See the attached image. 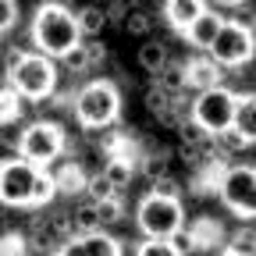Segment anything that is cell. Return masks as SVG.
<instances>
[{"label": "cell", "instance_id": "obj_19", "mask_svg": "<svg viewBox=\"0 0 256 256\" xmlns=\"http://www.w3.org/2000/svg\"><path fill=\"white\" fill-rule=\"evenodd\" d=\"M168 60H171V54H168V43L164 40H146L139 46V68L150 72V75H156Z\"/></svg>", "mask_w": 256, "mask_h": 256}, {"label": "cell", "instance_id": "obj_34", "mask_svg": "<svg viewBox=\"0 0 256 256\" xmlns=\"http://www.w3.org/2000/svg\"><path fill=\"white\" fill-rule=\"evenodd\" d=\"M60 64H64V68H68L72 75H86V72H92V68H89V54H86V43H78L75 50H68V54L60 57Z\"/></svg>", "mask_w": 256, "mask_h": 256}, {"label": "cell", "instance_id": "obj_3", "mask_svg": "<svg viewBox=\"0 0 256 256\" xmlns=\"http://www.w3.org/2000/svg\"><path fill=\"white\" fill-rule=\"evenodd\" d=\"M136 228L146 238H174L185 228V206L178 196H156L146 192L136 206Z\"/></svg>", "mask_w": 256, "mask_h": 256}, {"label": "cell", "instance_id": "obj_38", "mask_svg": "<svg viewBox=\"0 0 256 256\" xmlns=\"http://www.w3.org/2000/svg\"><path fill=\"white\" fill-rule=\"evenodd\" d=\"M82 43H86V54H89V68H96V64L107 60V46L100 43V36H96V40H82Z\"/></svg>", "mask_w": 256, "mask_h": 256}, {"label": "cell", "instance_id": "obj_44", "mask_svg": "<svg viewBox=\"0 0 256 256\" xmlns=\"http://www.w3.org/2000/svg\"><path fill=\"white\" fill-rule=\"evenodd\" d=\"M210 4H214V8H232V11H235V8L249 4V0H210Z\"/></svg>", "mask_w": 256, "mask_h": 256}, {"label": "cell", "instance_id": "obj_47", "mask_svg": "<svg viewBox=\"0 0 256 256\" xmlns=\"http://www.w3.org/2000/svg\"><path fill=\"white\" fill-rule=\"evenodd\" d=\"M217 256H235V252H232V249H224V246H220V252H217Z\"/></svg>", "mask_w": 256, "mask_h": 256}, {"label": "cell", "instance_id": "obj_5", "mask_svg": "<svg viewBox=\"0 0 256 256\" xmlns=\"http://www.w3.org/2000/svg\"><path fill=\"white\" fill-rule=\"evenodd\" d=\"M8 78H11V86L25 96V100L43 104V100H50V96L57 92V64H54V57H46L40 50H28L25 60Z\"/></svg>", "mask_w": 256, "mask_h": 256}, {"label": "cell", "instance_id": "obj_39", "mask_svg": "<svg viewBox=\"0 0 256 256\" xmlns=\"http://www.w3.org/2000/svg\"><path fill=\"white\" fill-rule=\"evenodd\" d=\"M238 25H246V28H252L256 32V4H242V8H235V14H232Z\"/></svg>", "mask_w": 256, "mask_h": 256}, {"label": "cell", "instance_id": "obj_20", "mask_svg": "<svg viewBox=\"0 0 256 256\" xmlns=\"http://www.w3.org/2000/svg\"><path fill=\"white\" fill-rule=\"evenodd\" d=\"M104 174H107V182L121 192L124 185H132L136 164H132V160H124V156H104Z\"/></svg>", "mask_w": 256, "mask_h": 256}, {"label": "cell", "instance_id": "obj_35", "mask_svg": "<svg viewBox=\"0 0 256 256\" xmlns=\"http://www.w3.org/2000/svg\"><path fill=\"white\" fill-rule=\"evenodd\" d=\"M18 14H22L18 11V0H0V36L18 25Z\"/></svg>", "mask_w": 256, "mask_h": 256}, {"label": "cell", "instance_id": "obj_43", "mask_svg": "<svg viewBox=\"0 0 256 256\" xmlns=\"http://www.w3.org/2000/svg\"><path fill=\"white\" fill-rule=\"evenodd\" d=\"M28 256H60V246H43V249H32Z\"/></svg>", "mask_w": 256, "mask_h": 256}, {"label": "cell", "instance_id": "obj_27", "mask_svg": "<svg viewBox=\"0 0 256 256\" xmlns=\"http://www.w3.org/2000/svg\"><path fill=\"white\" fill-rule=\"evenodd\" d=\"M22 100H25V96L14 86L0 89V124H14L22 118Z\"/></svg>", "mask_w": 256, "mask_h": 256}, {"label": "cell", "instance_id": "obj_22", "mask_svg": "<svg viewBox=\"0 0 256 256\" xmlns=\"http://www.w3.org/2000/svg\"><path fill=\"white\" fill-rule=\"evenodd\" d=\"M82 246H86V256H124L121 242L107 232H92V235H82Z\"/></svg>", "mask_w": 256, "mask_h": 256}, {"label": "cell", "instance_id": "obj_1", "mask_svg": "<svg viewBox=\"0 0 256 256\" xmlns=\"http://www.w3.org/2000/svg\"><path fill=\"white\" fill-rule=\"evenodd\" d=\"M28 40H32V50L60 60L86 36L78 28V14L68 4H40L36 14H32V25H28Z\"/></svg>", "mask_w": 256, "mask_h": 256}, {"label": "cell", "instance_id": "obj_33", "mask_svg": "<svg viewBox=\"0 0 256 256\" xmlns=\"http://www.w3.org/2000/svg\"><path fill=\"white\" fill-rule=\"evenodd\" d=\"M86 196L92 200V203H100V200H110V196H121V192L107 182V174L100 171V174H89V185H86Z\"/></svg>", "mask_w": 256, "mask_h": 256}, {"label": "cell", "instance_id": "obj_24", "mask_svg": "<svg viewBox=\"0 0 256 256\" xmlns=\"http://www.w3.org/2000/svg\"><path fill=\"white\" fill-rule=\"evenodd\" d=\"M178 136L185 146H200V150H214V132H206V128L196 121V118H185L178 124Z\"/></svg>", "mask_w": 256, "mask_h": 256}, {"label": "cell", "instance_id": "obj_23", "mask_svg": "<svg viewBox=\"0 0 256 256\" xmlns=\"http://www.w3.org/2000/svg\"><path fill=\"white\" fill-rule=\"evenodd\" d=\"M188 232H192V238H196V249H210V246H217V242L224 238L220 224H217L214 217H200V220H192V224H188Z\"/></svg>", "mask_w": 256, "mask_h": 256}, {"label": "cell", "instance_id": "obj_15", "mask_svg": "<svg viewBox=\"0 0 256 256\" xmlns=\"http://www.w3.org/2000/svg\"><path fill=\"white\" fill-rule=\"evenodd\" d=\"M142 104H146V110H150V114H156V121H164L168 128H174V114H171L174 96H171V92H164L156 82H150V86H146V92H142Z\"/></svg>", "mask_w": 256, "mask_h": 256}, {"label": "cell", "instance_id": "obj_4", "mask_svg": "<svg viewBox=\"0 0 256 256\" xmlns=\"http://www.w3.org/2000/svg\"><path fill=\"white\" fill-rule=\"evenodd\" d=\"M18 150H22V160H28V164H36L40 171H46L64 156L68 136H64V128L57 121H46V118L28 121L22 128V136H18Z\"/></svg>", "mask_w": 256, "mask_h": 256}, {"label": "cell", "instance_id": "obj_17", "mask_svg": "<svg viewBox=\"0 0 256 256\" xmlns=\"http://www.w3.org/2000/svg\"><path fill=\"white\" fill-rule=\"evenodd\" d=\"M153 82L164 89V92H171V96H185V89H188V75H185V60H168L164 68H160L156 75H153Z\"/></svg>", "mask_w": 256, "mask_h": 256}, {"label": "cell", "instance_id": "obj_2", "mask_svg": "<svg viewBox=\"0 0 256 256\" xmlns=\"http://www.w3.org/2000/svg\"><path fill=\"white\" fill-rule=\"evenodd\" d=\"M72 114L86 132L118 124L121 118V89L110 78H89L75 96H72Z\"/></svg>", "mask_w": 256, "mask_h": 256}, {"label": "cell", "instance_id": "obj_41", "mask_svg": "<svg viewBox=\"0 0 256 256\" xmlns=\"http://www.w3.org/2000/svg\"><path fill=\"white\" fill-rule=\"evenodd\" d=\"M171 242L182 249V256H185V252H196V238H192V232H188V228H182V232H178Z\"/></svg>", "mask_w": 256, "mask_h": 256}, {"label": "cell", "instance_id": "obj_30", "mask_svg": "<svg viewBox=\"0 0 256 256\" xmlns=\"http://www.w3.org/2000/svg\"><path fill=\"white\" fill-rule=\"evenodd\" d=\"M96 210H100V224H104V228H114V224L124 220V200H121V196L100 200V203H96Z\"/></svg>", "mask_w": 256, "mask_h": 256}, {"label": "cell", "instance_id": "obj_6", "mask_svg": "<svg viewBox=\"0 0 256 256\" xmlns=\"http://www.w3.org/2000/svg\"><path fill=\"white\" fill-rule=\"evenodd\" d=\"M217 200L238 220H256V168L252 164H228L217 182Z\"/></svg>", "mask_w": 256, "mask_h": 256}, {"label": "cell", "instance_id": "obj_18", "mask_svg": "<svg viewBox=\"0 0 256 256\" xmlns=\"http://www.w3.org/2000/svg\"><path fill=\"white\" fill-rule=\"evenodd\" d=\"M139 171L146 174V182L168 178V174H171V150H164V146H156V150H142Z\"/></svg>", "mask_w": 256, "mask_h": 256}, {"label": "cell", "instance_id": "obj_13", "mask_svg": "<svg viewBox=\"0 0 256 256\" xmlns=\"http://www.w3.org/2000/svg\"><path fill=\"white\" fill-rule=\"evenodd\" d=\"M206 8H210L206 0H164V8H160V11H164V22H168L174 32H182V36H185V28L196 22Z\"/></svg>", "mask_w": 256, "mask_h": 256}, {"label": "cell", "instance_id": "obj_42", "mask_svg": "<svg viewBox=\"0 0 256 256\" xmlns=\"http://www.w3.org/2000/svg\"><path fill=\"white\" fill-rule=\"evenodd\" d=\"M60 256H86V246H82V235H72L68 242H60Z\"/></svg>", "mask_w": 256, "mask_h": 256}, {"label": "cell", "instance_id": "obj_37", "mask_svg": "<svg viewBox=\"0 0 256 256\" xmlns=\"http://www.w3.org/2000/svg\"><path fill=\"white\" fill-rule=\"evenodd\" d=\"M150 192H156V196H178L182 200V185L168 174V178H156V182H150Z\"/></svg>", "mask_w": 256, "mask_h": 256}, {"label": "cell", "instance_id": "obj_46", "mask_svg": "<svg viewBox=\"0 0 256 256\" xmlns=\"http://www.w3.org/2000/svg\"><path fill=\"white\" fill-rule=\"evenodd\" d=\"M40 4H68V0H40Z\"/></svg>", "mask_w": 256, "mask_h": 256}, {"label": "cell", "instance_id": "obj_40", "mask_svg": "<svg viewBox=\"0 0 256 256\" xmlns=\"http://www.w3.org/2000/svg\"><path fill=\"white\" fill-rule=\"evenodd\" d=\"M25 54H28V50H22V46H8V50H4V64H0V68H4V72L11 75V72L18 68V64L25 60Z\"/></svg>", "mask_w": 256, "mask_h": 256}, {"label": "cell", "instance_id": "obj_9", "mask_svg": "<svg viewBox=\"0 0 256 256\" xmlns=\"http://www.w3.org/2000/svg\"><path fill=\"white\" fill-rule=\"evenodd\" d=\"M40 178V168L28 160H14V164L0 168V203L8 206H32V185Z\"/></svg>", "mask_w": 256, "mask_h": 256}, {"label": "cell", "instance_id": "obj_36", "mask_svg": "<svg viewBox=\"0 0 256 256\" xmlns=\"http://www.w3.org/2000/svg\"><path fill=\"white\" fill-rule=\"evenodd\" d=\"M14 160H22L18 139H8V136H0V168H4V164H14Z\"/></svg>", "mask_w": 256, "mask_h": 256}, {"label": "cell", "instance_id": "obj_10", "mask_svg": "<svg viewBox=\"0 0 256 256\" xmlns=\"http://www.w3.org/2000/svg\"><path fill=\"white\" fill-rule=\"evenodd\" d=\"M185 75H188V89H196V92H203V89H214V86H224V72L220 64L210 57V54H200V57H192V60H185Z\"/></svg>", "mask_w": 256, "mask_h": 256}, {"label": "cell", "instance_id": "obj_7", "mask_svg": "<svg viewBox=\"0 0 256 256\" xmlns=\"http://www.w3.org/2000/svg\"><path fill=\"white\" fill-rule=\"evenodd\" d=\"M224 72H232V68H246V64L256 57V32L252 28H246V25H238L235 18H228L224 22V28L217 32V40H214V46L206 50Z\"/></svg>", "mask_w": 256, "mask_h": 256}, {"label": "cell", "instance_id": "obj_14", "mask_svg": "<svg viewBox=\"0 0 256 256\" xmlns=\"http://www.w3.org/2000/svg\"><path fill=\"white\" fill-rule=\"evenodd\" d=\"M235 132L252 146L256 142V92H242L238 96V107H235Z\"/></svg>", "mask_w": 256, "mask_h": 256}, {"label": "cell", "instance_id": "obj_32", "mask_svg": "<svg viewBox=\"0 0 256 256\" xmlns=\"http://www.w3.org/2000/svg\"><path fill=\"white\" fill-rule=\"evenodd\" d=\"M32 246L22 232H4L0 235V256H28Z\"/></svg>", "mask_w": 256, "mask_h": 256}, {"label": "cell", "instance_id": "obj_21", "mask_svg": "<svg viewBox=\"0 0 256 256\" xmlns=\"http://www.w3.org/2000/svg\"><path fill=\"white\" fill-rule=\"evenodd\" d=\"M72 224H75V232H78V235L104 232V224H100V210H96V203H92V200H86V203H78V206L72 210Z\"/></svg>", "mask_w": 256, "mask_h": 256}, {"label": "cell", "instance_id": "obj_26", "mask_svg": "<svg viewBox=\"0 0 256 256\" xmlns=\"http://www.w3.org/2000/svg\"><path fill=\"white\" fill-rule=\"evenodd\" d=\"M246 146H249V142H246V139L235 132V128H224V132H217V136H214V153L224 160V164H228V156L242 153Z\"/></svg>", "mask_w": 256, "mask_h": 256}, {"label": "cell", "instance_id": "obj_11", "mask_svg": "<svg viewBox=\"0 0 256 256\" xmlns=\"http://www.w3.org/2000/svg\"><path fill=\"white\" fill-rule=\"evenodd\" d=\"M224 22H228V18H224L220 11H214V8H206L196 22H192L188 28H185V40H188V46L192 50H210L214 46V40H217V32L224 28Z\"/></svg>", "mask_w": 256, "mask_h": 256}, {"label": "cell", "instance_id": "obj_29", "mask_svg": "<svg viewBox=\"0 0 256 256\" xmlns=\"http://www.w3.org/2000/svg\"><path fill=\"white\" fill-rule=\"evenodd\" d=\"M153 25H156V14H153V11H146V8H136L132 14L124 18V28L132 32V36H142V40L153 32Z\"/></svg>", "mask_w": 256, "mask_h": 256}, {"label": "cell", "instance_id": "obj_31", "mask_svg": "<svg viewBox=\"0 0 256 256\" xmlns=\"http://www.w3.org/2000/svg\"><path fill=\"white\" fill-rule=\"evenodd\" d=\"M136 256H182V249L171 238H142L136 246Z\"/></svg>", "mask_w": 256, "mask_h": 256}, {"label": "cell", "instance_id": "obj_8", "mask_svg": "<svg viewBox=\"0 0 256 256\" xmlns=\"http://www.w3.org/2000/svg\"><path fill=\"white\" fill-rule=\"evenodd\" d=\"M235 107H238V92L228 89V86H214V89L196 92V100H192V118H196L206 132L217 136V132L235 124Z\"/></svg>", "mask_w": 256, "mask_h": 256}, {"label": "cell", "instance_id": "obj_16", "mask_svg": "<svg viewBox=\"0 0 256 256\" xmlns=\"http://www.w3.org/2000/svg\"><path fill=\"white\" fill-rule=\"evenodd\" d=\"M75 14H78V28H82V36H86V40H96V36H100V32L110 25L107 4H82Z\"/></svg>", "mask_w": 256, "mask_h": 256}, {"label": "cell", "instance_id": "obj_12", "mask_svg": "<svg viewBox=\"0 0 256 256\" xmlns=\"http://www.w3.org/2000/svg\"><path fill=\"white\" fill-rule=\"evenodd\" d=\"M46 171L54 174L60 196H78V192H86V185H89V174L82 171L78 160H57V164L46 168Z\"/></svg>", "mask_w": 256, "mask_h": 256}, {"label": "cell", "instance_id": "obj_25", "mask_svg": "<svg viewBox=\"0 0 256 256\" xmlns=\"http://www.w3.org/2000/svg\"><path fill=\"white\" fill-rule=\"evenodd\" d=\"M224 249H232L235 256H256V228L242 224L232 235H224Z\"/></svg>", "mask_w": 256, "mask_h": 256}, {"label": "cell", "instance_id": "obj_45", "mask_svg": "<svg viewBox=\"0 0 256 256\" xmlns=\"http://www.w3.org/2000/svg\"><path fill=\"white\" fill-rule=\"evenodd\" d=\"M8 86H11V78H8V72H4V68H0V89H8Z\"/></svg>", "mask_w": 256, "mask_h": 256}, {"label": "cell", "instance_id": "obj_28", "mask_svg": "<svg viewBox=\"0 0 256 256\" xmlns=\"http://www.w3.org/2000/svg\"><path fill=\"white\" fill-rule=\"evenodd\" d=\"M57 196H60V192H57V182H54V174H50V171H40L36 185H32V206H50Z\"/></svg>", "mask_w": 256, "mask_h": 256}]
</instances>
